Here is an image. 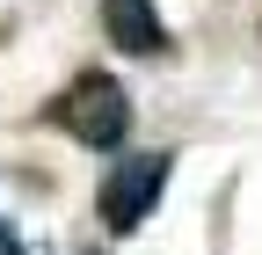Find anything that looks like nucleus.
<instances>
[{
  "mask_svg": "<svg viewBox=\"0 0 262 255\" xmlns=\"http://www.w3.org/2000/svg\"><path fill=\"white\" fill-rule=\"evenodd\" d=\"M51 117H58L80 146H95V153L124 146V132H131V102H124V88H117L110 73H80L73 88L58 95V110H51Z\"/></svg>",
  "mask_w": 262,
  "mask_h": 255,
  "instance_id": "f03ea898",
  "label": "nucleus"
},
{
  "mask_svg": "<svg viewBox=\"0 0 262 255\" xmlns=\"http://www.w3.org/2000/svg\"><path fill=\"white\" fill-rule=\"evenodd\" d=\"M168 161L175 153H124V161H110L102 189H95V211H102L110 233H139L153 219L160 189H168Z\"/></svg>",
  "mask_w": 262,
  "mask_h": 255,
  "instance_id": "f257e3e1",
  "label": "nucleus"
},
{
  "mask_svg": "<svg viewBox=\"0 0 262 255\" xmlns=\"http://www.w3.org/2000/svg\"><path fill=\"white\" fill-rule=\"evenodd\" d=\"M80 255H95V248H80Z\"/></svg>",
  "mask_w": 262,
  "mask_h": 255,
  "instance_id": "20e7f679",
  "label": "nucleus"
},
{
  "mask_svg": "<svg viewBox=\"0 0 262 255\" xmlns=\"http://www.w3.org/2000/svg\"><path fill=\"white\" fill-rule=\"evenodd\" d=\"M102 29H110V44L131 51V58H160L168 51V22H160L153 0H102Z\"/></svg>",
  "mask_w": 262,
  "mask_h": 255,
  "instance_id": "7ed1b4c3",
  "label": "nucleus"
}]
</instances>
